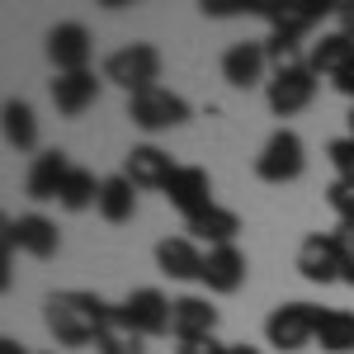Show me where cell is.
<instances>
[{
	"label": "cell",
	"instance_id": "7",
	"mask_svg": "<svg viewBox=\"0 0 354 354\" xmlns=\"http://www.w3.org/2000/svg\"><path fill=\"white\" fill-rule=\"evenodd\" d=\"M5 245H10V250H24V255H33V260H53L57 245H62V232H57L53 218L24 213V218L5 222Z\"/></svg>",
	"mask_w": 354,
	"mask_h": 354
},
{
	"label": "cell",
	"instance_id": "23",
	"mask_svg": "<svg viewBox=\"0 0 354 354\" xmlns=\"http://www.w3.org/2000/svg\"><path fill=\"white\" fill-rule=\"evenodd\" d=\"M142 340H147V335H142V330H133L123 317H118V312H113V322L100 330V340H95V345H100V354H142V350H147Z\"/></svg>",
	"mask_w": 354,
	"mask_h": 354
},
{
	"label": "cell",
	"instance_id": "11",
	"mask_svg": "<svg viewBox=\"0 0 354 354\" xmlns=\"http://www.w3.org/2000/svg\"><path fill=\"white\" fill-rule=\"evenodd\" d=\"M298 274L307 283H335L340 279V245L330 232H312L298 245Z\"/></svg>",
	"mask_w": 354,
	"mask_h": 354
},
{
	"label": "cell",
	"instance_id": "15",
	"mask_svg": "<svg viewBox=\"0 0 354 354\" xmlns=\"http://www.w3.org/2000/svg\"><path fill=\"white\" fill-rule=\"evenodd\" d=\"M198 279L208 283V293H236L245 283V255L236 245H218V250L203 255V274Z\"/></svg>",
	"mask_w": 354,
	"mask_h": 354
},
{
	"label": "cell",
	"instance_id": "4",
	"mask_svg": "<svg viewBox=\"0 0 354 354\" xmlns=\"http://www.w3.org/2000/svg\"><path fill=\"white\" fill-rule=\"evenodd\" d=\"M312 95H317V71L307 66V62H288V66H274L270 85H265V100H270V109L279 118H288V113H302L312 104Z\"/></svg>",
	"mask_w": 354,
	"mask_h": 354
},
{
	"label": "cell",
	"instance_id": "22",
	"mask_svg": "<svg viewBox=\"0 0 354 354\" xmlns=\"http://www.w3.org/2000/svg\"><path fill=\"white\" fill-rule=\"evenodd\" d=\"M133 189H137V185L128 180V175H109V180L100 185V203H95L100 218H104V222H128L137 213V194Z\"/></svg>",
	"mask_w": 354,
	"mask_h": 354
},
{
	"label": "cell",
	"instance_id": "14",
	"mask_svg": "<svg viewBox=\"0 0 354 354\" xmlns=\"http://www.w3.org/2000/svg\"><path fill=\"white\" fill-rule=\"evenodd\" d=\"M218 330V307L208 298H194V293H185V298H175V317H170V335L185 345V340H208Z\"/></svg>",
	"mask_w": 354,
	"mask_h": 354
},
{
	"label": "cell",
	"instance_id": "6",
	"mask_svg": "<svg viewBox=\"0 0 354 354\" xmlns=\"http://www.w3.org/2000/svg\"><path fill=\"white\" fill-rule=\"evenodd\" d=\"M307 156H302V137L293 128H279V133L260 147V156H255V175L265 180V185H288V180H298Z\"/></svg>",
	"mask_w": 354,
	"mask_h": 354
},
{
	"label": "cell",
	"instance_id": "13",
	"mask_svg": "<svg viewBox=\"0 0 354 354\" xmlns=\"http://www.w3.org/2000/svg\"><path fill=\"white\" fill-rule=\"evenodd\" d=\"M71 170L76 165L66 161V151H43V156H33V165H28V180L24 189L28 198H38V203H48V198H62V189H66V180H71Z\"/></svg>",
	"mask_w": 354,
	"mask_h": 354
},
{
	"label": "cell",
	"instance_id": "9",
	"mask_svg": "<svg viewBox=\"0 0 354 354\" xmlns=\"http://www.w3.org/2000/svg\"><path fill=\"white\" fill-rule=\"evenodd\" d=\"M165 198L185 213V222H194L198 213H208V208H213V180H208V170H203V165H180V170L170 175V185H165Z\"/></svg>",
	"mask_w": 354,
	"mask_h": 354
},
{
	"label": "cell",
	"instance_id": "16",
	"mask_svg": "<svg viewBox=\"0 0 354 354\" xmlns=\"http://www.w3.org/2000/svg\"><path fill=\"white\" fill-rule=\"evenodd\" d=\"M265 43H236V48H227L222 57V81L236 85V90H250V85L265 81Z\"/></svg>",
	"mask_w": 354,
	"mask_h": 354
},
{
	"label": "cell",
	"instance_id": "2",
	"mask_svg": "<svg viewBox=\"0 0 354 354\" xmlns=\"http://www.w3.org/2000/svg\"><path fill=\"white\" fill-rule=\"evenodd\" d=\"M156 76H161V53L151 43H128L104 62V81L128 90V100L142 95V90H156Z\"/></svg>",
	"mask_w": 354,
	"mask_h": 354
},
{
	"label": "cell",
	"instance_id": "24",
	"mask_svg": "<svg viewBox=\"0 0 354 354\" xmlns=\"http://www.w3.org/2000/svg\"><path fill=\"white\" fill-rule=\"evenodd\" d=\"M5 137H10V147H19V151H28V147L38 142V123H33V109H28L24 100H10V104H5Z\"/></svg>",
	"mask_w": 354,
	"mask_h": 354
},
{
	"label": "cell",
	"instance_id": "8",
	"mask_svg": "<svg viewBox=\"0 0 354 354\" xmlns=\"http://www.w3.org/2000/svg\"><path fill=\"white\" fill-rule=\"evenodd\" d=\"M118 317L142 335H170V317H175V302L165 298L161 288H137L128 293V302L118 307Z\"/></svg>",
	"mask_w": 354,
	"mask_h": 354
},
{
	"label": "cell",
	"instance_id": "3",
	"mask_svg": "<svg viewBox=\"0 0 354 354\" xmlns=\"http://www.w3.org/2000/svg\"><path fill=\"white\" fill-rule=\"evenodd\" d=\"M265 340L279 354H298L317 340V307L312 302H279L265 322Z\"/></svg>",
	"mask_w": 354,
	"mask_h": 354
},
{
	"label": "cell",
	"instance_id": "10",
	"mask_svg": "<svg viewBox=\"0 0 354 354\" xmlns=\"http://www.w3.org/2000/svg\"><path fill=\"white\" fill-rule=\"evenodd\" d=\"M90 53H95V43H90V33L81 24H57L48 33V62L57 66V76L90 71Z\"/></svg>",
	"mask_w": 354,
	"mask_h": 354
},
{
	"label": "cell",
	"instance_id": "33",
	"mask_svg": "<svg viewBox=\"0 0 354 354\" xmlns=\"http://www.w3.org/2000/svg\"><path fill=\"white\" fill-rule=\"evenodd\" d=\"M0 354H24V345H19V340H10V335H5V340H0Z\"/></svg>",
	"mask_w": 354,
	"mask_h": 354
},
{
	"label": "cell",
	"instance_id": "34",
	"mask_svg": "<svg viewBox=\"0 0 354 354\" xmlns=\"http://www.w3.org/2000/svg\"><path fill=\"white\" fill-rule=\"evenodd\" d=\"M227 354H260L255 345H227Z\"/></svg>",
	"mask_w": 354,
	"mask_h": 354
},
{
	"label": "cell",
	"instance_id": "26",
	"mask_svg": "<svg viewBox=\"0 0 354 354\" xmlns=\"http://www.w3.org/2000/svg\"><path fill=\"white\" fill-rule=\"evenodd\" d=\"M326 198H330V208H335V218L345 222V227H354V180H340V175H335V185L326 189Z\"/></svg>",
	"mask_w": 354,
	"mask_h": 354
},
{
	"label": "cell",
	"instance_id": "28",
	"mask_svg": "<svg viewBox=\"0 0 354 354\" xmlns=\"http://www.w3.org/2000/svg\"><path fill=\"white\" fill-rule=\"evenodd\" d=\"M326 156H330V165L340 170V180H354V137H340V142H330Z\"/></svg>",
	"mask_w": 354,
	"mask_h": 354
},
{
	"label": "cell",
	"instance_id": "18",
	"mask_svg": "<svg viewBox=\"0 0 354 354\" xmlns=\"http://www.w3.org/2000/svg\"><path fill=\"white\" fill-rule=\"evenodd\" d=\"M156 265H161V274H170V279H198V274H203V250H198V241H189V236H165V241L156 245Z\"/></svg>",
	"mask_w": 354,
	"mask_h": 354
},
{
	"label": "cell",
	"instance_id": "32",
	"mask_svg": "<svg viewBox=\"0 0 354 354\" xmlns=\"http://www.w3.org/2000/svg\"><path fill=\"white\" fill-rule=\"evenodd\" d=\"M330 85H335L340 95H350V100H354V66H345V71H340V76H335Z\"/></svg>",
	"mask_w": 354,
	"mask_h": 354
},
{
	"label": "cell",
	"instance_id": "5",
	"mask_svg": "<svg viewBox=\"0 0 354 354\" xmlns=\"http://www.w3.org/2000/svg\"><path fill=\"white\" fill-rule=\"evenodd\" d=\"M128 118H133L142 133H165V128H180V123H189V104L175 95V90H142L128 100Z\"/></svg>",
	"mask_w": 354,
	"mask_h": 354
},
{
	"label": "cell",
	"instance_id": "1",
	"mask_svg": "<svg viewBox=\"0 0 354 354\" xmlns=\"http://www.w3.org/2000/svg\"><path fill=\"white\" fill-rule=\"evenodd\" d=\"M113 312L118 307H109L104 298H95V293H81V288L53 293V298L43 302V322H48L57 345H95L100 330L113 322Z\"/></svg>",
	"mask_w": 354,
	"mask_h": 354
},
{
	"label": "cell",
	"instance_id": "17",
	"mask_svg": "<svg viewBox=\"0 0 354 354\" xmlns=\"http://www.w3.org/2000/svg\"><path fill=\"white\" fill-rule=\"evenodd\" d=\"M95 100H100V76H95V71H71V76H57L53 81V104H57V113H66V118L85 113Z\"/></svg>",
	"mask_w": 354,
	"mask_h": 354
},
{
	"label": "cell",
	"instance_id": "12",
	"mask_svg": "<svg viewBox=\"0 0 354 354\" xmlns=\"http://www.w3.org/2000/svg\"><path fill=\"white\" fill-rule=\"evenodd\" d=\"M175 170H180V165L170 161L161 147H151V142H142V147H133V151L123 156V175L133 180L137 189H165Z\"/></svg>",
	"mask_w": 354,
	"mask_h": 354
},
{
	"label": "cell",
	"instance_id": "19",
	"mask_svg": "<svg viewBox=\"0 0 354 354\" xmlns=\"http://www.w3.org/2000/svg\"><path fill=\"white\" fill-rule=\"evenodd\" d=\"M307 66L317 71V76H340L345 66H354V38L350 33H322V43H312V53H307Z\"/></svg>",
	"mask_w": 354,
	"mask_h": 354
},
{
	"label": "cell",
	"instance_id": "20",
	"mask_svg": "<svg viewBox=\"0 0 354 354\" xmlns=\"http://www.w3.org/2000/svg\"><path fill=\"white\" fill-rule=\"evenodd\" d=\"M236 232H241V218H236L232 208H222V203H213L208 213H198V218L189 222V241H208V250L236 245Z\"/></svg>",
	"mask_w": 354,
	"mask_h": 354
},
{
	"label": "cell",
	"instance_id": "30",
	"mask_svg": "<svg viewBox=\"0 0 354 354\" xmlns=\"http://www.w3.org/2000/svg\"><path fill=\"white\" fill-rule=\"evenodd\" d=\"M180 354H227V345H218V340L208 335V340H185Z\"/></svg>",
	"mask_w": 354,
	"mask_h": 354
},
{
	"label": "cell",
	"instance_id": "31",
	"mask_svg": "<svg viewBox=\"0 0 354 354\" xmlns=\"http://www.w3.org/2000/svg\"><path fill=\"white\" fill-rule=\"evenodd\" d=\"M335 19H340V33L354 38V5H335Z\"/></svg>",
	"mask_w": 354,
	"mask_h": 354
},
{
	"label": "cell",
	"instance_id": "21",
	"mask_svg": "<svg viewBox=\"0 0 354 354\" xmlns=\"http://www.w3.org/2000/svg\"><path fill=\"white\" fill-rule=\"evenodd\" d=\"M317 345L326 354H354V312L317 307Z\"/></svg>",
	"mask_w": 354,
	"mask_h": 354
},
{
	"label": "cell",
	"instance_id": "27",
	"mask_svg": "<svg viewBox=\"0 0 354 354\" xmlns=\"http://www.w3.org/2000/svg\"><path fill=\"white\" fill-rule=\"evenodd\" d=\"M330 236H335V245H340V279L354 288V227H345V222H340Z\"/></svg>",
	"mask_w": 354,
	"mask_h": 354
},
{
	"label": "cell",
	"instance_id": "29",
	"mask_svg": "<svg viewBox=\"0 0 354 354\" xmlns=\"http://www.w3.org/2000/svg\"><path fill=\"white\" fill-rule=\"evenodd\" d=\"M245 0H203V15H213V19H227V15H241Z\"/></svg>",
	"mask_w": 354,
	"mask_h": 354
},
{
	"label": "cell",
	"instance_id": "35",
	"mask_svg": "<svg viewBox=\"0 0 354 354\" xmlns=\"http://www.w3.org/2000/svg\"><path fill=\"white\" fill-rule=\"evenodd\" d=\"M350 137H354V109H350Z\"/></svg>",
	"mask_w": 354,
	"mask_h": 354
},
{
	"label": "cell",
	"instance_id": "25",
	"mask_svg": "<svg viewBox=\"0 0 354 354\" xmlns=\"http://www.w3.org/2000/svg\"><path fill=\"white\" fill-rule=\"evenodd\" d=\"M100 185H104V180H95L90 170H71V180H66V189H62L57 203H62L66 213H85L90 203H100Z\"/></svg>",
	"mask_w": 354,
	"mask_h": 354
}]
</instances>
